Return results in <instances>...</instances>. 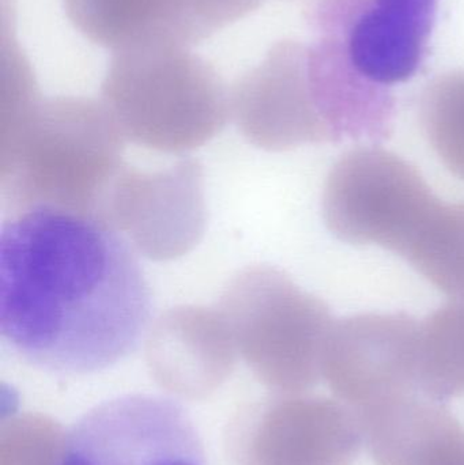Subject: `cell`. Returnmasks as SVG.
<instances>
[{"label": "cell", "instance_id": "obj_1", "mask_svg": "<svg viewBox=\"0 0 464 465\" xmlns=\"http://www.w3.org/2000/svg\"><path fill=\"white\" fill-rule=\"evenodd\" d=\"M152 295L133 246L94 215L14 213L0 232V335L38 371L98 373L141 343Z\"/></svg>", "mask_w": 464, "mask_h": 465}, {"label": "cell", "instance_id": "obj_2", "mask_svg": "<svg viewBox=\"0 0 464 465\" xmlns=\"http://www.w3.org/2000/svg\"><path fill=\"white\" fill-rule=\"evenodd\" d=\"M124 139L103 101L43 98L29 63L3 67L0 188L11 214L51 206L95 217Z\"/></svg>", "mask_w": 464, "mask_h": 465}, {"label": "cell", "instance_id": "obj_3", "mask_svg": "<svg viewBox=\"0 0 464 465\" xmlns=\"http://www.w3.org/2000/svg\"><path fill=\"white\" fill-rule=\"evenodd\" d=\"M101 94L125 139L160 152L202 146L232 114L231 94L215 68L171 44L114 52Z\"/></svg>", "mask_w": 464, "mask_h": 465}, {"label": "cell", "instance_id": "obj_4", "mask_svg": "<svg viewBox=\"0 0 464 465\" xmlns=\"http://www.w3.org/2000/svg\"><path fill=\"white\" fill-rule=\"evenodd\" d=\"M440 199L419 171L378 146L357 147L332 166L323 193L330 232L351 245H376L405 257Z\"/></svg>", "mask_w": 464, "mask_h": 465}, {"label": "cell", "instance_id": "obj_5", "mask_svg": "<svg viewBox=\"0 0 464 465\" xmlns=\"http://www.w3.org/2000/svg\"><path fill=\"white\" fill-rule=\"evenodd\" d=\"M218 311L233 339L256 354L274 379L307 387L321 376L334 319L321 298L300 289L282 271L269 265L242 271Z\"/></svg>", "mask_w": 464, "mask_h": 465}, {"label": "cell", "instance_id": "obj_6", "mask_svg": "<svg viewBox=\"0 0 464 465\" xmlns=\"http://www.w3.org/2000/svg\"><path fill=\"white\" fill-rule=\"evenodd\" d=\"M56 465H209L190 411L176 399L130 393L84 412L63 436Z\"/></svg>", "mask_w": 464, "mask_h": 465}, {"label": "cell", "instance_id": "obj_7", "mask_svg": "<svg viewBox=\"0 0 464 465\" xmlns=\"http://www.w3.org/2000/svg\"><path fill=\"white\" fill-rule=\"evenodd\" d=\"M321 374L356 415L424 392L421 322L408 313H364L335 322Z\"/></svg>", "mask_w": 464, "mask_h": 465}, {"label": "cell", "instance_id": "obj_8", "mask_svg": "<svg viewBox=\"0 0 464 465\" xmlns=\"http://www.w3.org/2000/svg\"><path fill=\"white\" fill-rule=\"evenodd\" d=\"M95 217L127 235L131 246L150 259L187 253L204 228L202 169L184 160L165 171H136L123 165Z\"/></svg>", "mask_w": 464, "mask_h": 465}, {"label": "cell", "instance_id": "obj_9", "mask_svg": "<svg viewBox=\"0 0 464 465\" xmlns=\"http://www.w3.org/2000/svg\"><path fill=\"white\" fill-rule=\"evenodd\" d=\"M438 0H321L313 22L342 38L351 64L364 78L389 87L419 71Z\"/></svg>", "mask_w": 464, "mask_h": 465}, {"label": "cell", "instance_id": "obj_10", "mask_svg": "<svg viewBox=\"0 0 464 465\" xmlns=\"http://www.w3.org/2000/svg\"><path fill=\"white\" fill-rule=\"evenodd\" d=\"M231 112L242 133L262 149L331 143L308 74V48L294 41L271 46L234 84Z\"/></svg>", "mask_w": 464, "mask_h": 465}, {"label": "cell", "instance_id": "obj_11", "mask_svg": "<svg viewBox=\"0 0 464 465\" xmlns=\"http://www.w3.org/2000/svg\"><path fill=\"white\" fill-rule=\"evenodd\" d=\"M321 35L308 48V74L331 143L345 139L384 141L394 122V97L387 87L372 84L354 68L340 35Z\"/></svg>", "mask_w": 464, "mask_h": 465}, {"label": "cell", "instance_id": "obj_12", "mask_svg": "<svg viewBox=\"0 0 464 465\" xmlns=\"http://www.w3.org/2000/svg\"><path fill=\"white\" fill-rule=\"evenodd\" d=\"M226 0H84L95 33L120 51L143 44L190 46L222 29Z\"/></svg>", "mask_w": 464, "mask_h": 465}, {"label": "cell", "instance_id": "obj_13", "mask_svg": "<svg viewBox=\"0 0 464 465\" xmlns=\"http://www.w3.org/2000/svg\"><path fill=\"white\" fill-rule=\"evenodd\" d=\"M405 260L451 300H464V203L441 201Z\"/></svg>", "mask_w": 464, "mask_h": 465}, {"label": "cell", "instance_id": "obj_14", "mask_svg": "<svg viewBox=\"0 0 464 465\" xmlns=\"http://www.w3.org/2000/svg\"><path fill=\"white\" fill-rule=\"evenodd\" d=\"M421 385L439 401L464 395V300L421 322Z\"/></svg>", "mask_w": 464, "mask_h": 465}, {"label": "cell", "instance_id": "obj_15", "mask_svg": "<svg viewBox=\"0 0 464 465\" xmlns=\"http://www.w3.org/2000/svg\"><path fill=\"white\" fill-rule=\"evenodd\" d=\"M420 119L441 163L464 182V71L444 74L428 84Z\"/></svg>", "mask_w": 464, "mask_h": 465}, {"label": "cell", "instance_id": "obj_16", "mask_svg": "<svg viewBox=\"0 0 464 465\" xmlns=\"http://www.w3.org/2000/svg\"><path fill=\"white\" fill-rule=\"evenodd\" d=\"M394 465H464V428L439 407L406 442Z\"/></svg>", "mask_w": 464, "mask_h": 465}]
</instances>
